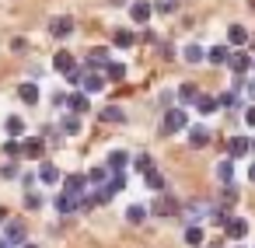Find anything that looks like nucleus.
<instances>
[{
	"mask_svg": "<svg viewBox=\"0 0 255 248\" xmlns=\"http://www.w3.org/2000/svg\"><path fill=\"white\" fill-rule=\"evenodd\" d=\"M182 129H189V116H185V109H168L164 119H161V133H182Z\"/></svg>",
	"mask_w": 255,
	"mask_h": 248,
	"instance_id": "obj_1",
	"label": "nucleus"
},
{
	"mask_svg": "<svg viewBox=\"0 0 255 248\" xmlns=\"http://www.w3.org/2000/svg\"><path fill=\"white\" fill-rule=\"evenodd\" d=\"M49 35H53V39H67V35H74V18H70V14L53 18V21H49Z\"/></svg>",
	"mask_w": 255,
	"mask_h": 248,
	"instance_id": "obj_2",
	"label": "nucleus"
},
{
	"mask_svg": "<svg viewBox=\"0 0 255 248\" xmlns=\"http://www.w3.org/2000/svg\"><path fill=\"white\" fill-rule=\"evenodd\" d=\"M150 213H157V217H171V213H178V199H175V196H157V199L150 203Z\"/></svg>",
	"mask_w": 255,
	"mask_h": 248,
	"instance_id": "obj_3",
	"label": "nucleus"
},
{
	"mask_svg": "<svg viewBox=\"0 0 255 248\" xmlns=\"http://www.w3.org/2000/svg\"><path fill=\"white\" fill-rule=\"evenodd\" d=\"M150 14H154V4H147V0H133V4H129V18L136 25H147Z\"/></svg>",
	"mask_w": 255,
	"mask_h": 248,
	"instance_id": "obj_4",
	"label": "nucleus"
},
{
	"mask_svg": "<svg viewBox=\"0 0 255 248\" xmlns=\"http://www.w3.org/2000/svg\"><path fill=\"white\" fill-rule=\"evenodd\" d=\"M53 203H56L60 213H77V210H81V196H74V192H67V189H63Z\"/></svg>",
	"mask_w": 255,
	"mask_h": 248,
	"instance_id": "obj_5",
	"label": "nucleus"
},
{
	"mask_svg": "<svg viewBox=\"0 0 255 248\" xmlns=\"http://www.w3.org/2000/svg\"><path fill=\"white\" fill-rule=\"evenodd\" d=\"M81 91H88V95L105 91V77H102L98 70H88V74H84V81H81Z\"/></svg>",
	"mask_w": 255,
	"mask_h": 248,
	"instance_id": "obj_6",
	"label": "nucleus"
},
{
	"mask_svg": "<svg viewBox=\"0 0 255 248\" xmlns=\"http://www.w3.org/2000/svg\"><path fill=\"white\" fill-rule=\"evenodd\" d=\"M21 143H25V157L42 161V154H46V136H28V140H21Z\"/></svg>",
	"mask_w": 255,
	"mask_h": 248,
	"instance_id": "obj_7",
	"label": "nucleus"
},
{
	"mask_svg": "<svg viewBox=\"0 0 255 248\" xmlns=\"http://www.w3.org/2000/svg\"><path fill=\"white\" fill-rule=\"evenodd\" d=\"M227 67L241 77V74H248V70H252V56H248V53H231V56H227Z\"/></svg>",
	"mask_w": 255,
	"mask_h": 248,
	"instance_id": "obj_8",
	"label": "nucleus"
},
{
	"mask_svg": "<svg viewBox=\"0 0 255 248\" xmlns=\"http://www.w3.org/2000/svg\"><path fill=\"white\" fill-rule=\"evenodd\" d=\"M25 238H28L25 224H21V220H7V241H11L14 248H21V245H25Z\"/></svg>",
	"mask_w": 255,
	"mask_h": 248,
	"instance_id": "obj_9",
	"label": "nucleus"
},
{
	"mask_svg": "<svg viewBox=\"0 0 255 248\" xmlns=\"http://www.w3.org/2000/svg\"><path fill=\"white\" fill-rule=\"evenodd\" d=\"M206 143H210V129H206V126H189V147L203 150Z\"/></svg>",
	"mask_w": 255,
	"mask_h": 248,
	"instance_id": "obj_10",
	"label": "nucleus"
},
{
	"mask_svg": "<svg viewBox=\"0 0 255 248\" xmlns=\"http://www.w3.org/2000/svg\"><path fill=\"white\" fill-rule=\"evenodd\" d=\"M248 150H252V140H245V136H231V143H227V157L238 161V157H245Z\"/></svg>",
	"mask_w": 255,
	"mask_h": 248,
	"instance_id": "obj_11",
	"label": "nucleus"
},
{
	"mask_svg": "<svg viewBox=\"0 0 255 248\" xmlns=\"http://www.w3.org/2000/svg\"><path fill=\"white\" fill-rule=\"evenodd\" d=\"M39 182H42V185H56V182H60V168H56L53 161H42V164H39Z\"/></svg>",
	"mask_w": 255,
	"mask_h": 248,
	"instance_id": "obj_12",
	"label": "nucleus"
},
{
	"mask_svg": "<svg viewBox=\"0 0 255 248\" xmlns=\"http://www.w3.org/2000/svg\"><path fill=\"white\" fill-rule=\"evenodd\" d=\"M84 67H88V70H102V67H109V49H91L88 60H84Z\"/></svg>",
	"mask_w": 255,
	"mask_h": 248,
	"instance_id": "obj_13",
	"label": "nucleus"
},
{
	"mask_svg": "<svg viewBox=\"0 0 255 248\" xmlns=\"http://www.w3.org/2000/svg\"><path fill=\"white\" fill-rule=\"evenodd\" d=\"M74 67H77V60H74V56H70L67 49H60V53L53 56V70H60V74H70Z\"/></svg>",
	"mask_w": 255,
	"mask_h": 248,
	"instance_id": "obj_14",
	"label": "nucleus"
},
{
	"mask_svg": "<svg viewBox=\"0 0 255 248\" xmlns=\"http://www.w3.org/2000/svg\"><path fill=\"white\" fill-rule=\"evenodd\" d=\"M67 105H70V112H77V116H84V112L91 109V102H88V91H74V95L67 98Z\"/></svg>",
	"mask_w": 255,
	"mask_h": 248,
	"instance_id": "obj_15",
	"label": "nucleus"
},
{
	"mask_svg": "<svg viewBox=\"0 0 255 248\" xmlns=\"http://www.w3.org/2000/svg\"><path fill=\"white\" fill-rule=\"evenodd\" d=\"M63 189L74 192V196H84V189H88V175H67V178H63Z\"/></svg>",
	"mask_w": 255,
	"mask_h": 248,
	"instance_id": "obj_16",
	"label": "nucleus"
},
{
	"mask_svg": "<svg viewBox=\"0 0 255 248\" xmlns=\"http://www.w3.org/2000/svg\"><path fill=\"white\" fill-rule=\"evenodd\" d=\"M224 231H227V234H231L234 241H241V238L248 234V220H241V217H231V220L224 224Z\"/></svg>",
	"mask_w": 255,
	"mask_h": 248,
	"instance_id": "obj_17",
	"label": "nucleus"
},
{
	"mask_svg": "<svg viewBox=\"0 0 255 248\" xmlns=\"http://www.w3.org/2000/svg\"><path fill=\"white\" fill-rule=\"evenodd\" d=\"M217 178H220L224 185H231V182H234V157H224V161L217 164Z\"/></svg>",
	"mask_w": 255,
	"mask_h": 248,
	"instance_id": "obj_18",
	"label": "nucleus"
},
{
	"mask_svg": "<svg viewBox=\"0 0 255 248\" xmlns=\"http://www.w3.org/2000/svg\"><path fill=\"white\" fill-rule=\"evenodd\" d=\"M227 42H231V46H245V42H248V28H245V25H231V28H227Z\"/></svg>",
	"mask_w": 255,
	"mask_h": 248,
	"instance_id": "obj_19",
	"label": "nucleus"
},
{
	"mask_svg": "<svg viewBox=\"0 0 255 248\" xmlns=\"http://www.w3.org/2000/svg\"><path fill=\"white\" fill-rule=\"evenodd\" d=\"M203 56H206V53H203L199 42H189V46L182 49V60H185V63H203Z\"/></svg>",
	"mask_w": 255,
	"mask_h": 248,
	"instance_id": "obj_20",
	"label": "nucleus"
},
{
	"mask_svg": "<svg viewBox=\"0 0 255 248\" xmlns=\"http://www.w3.org/2000/svg\"><path fill=\"white\" fill-rule=\"evenodd\" d=\"M196 109H199V116H213V112L220 109V102L210 98V95H199V98H196Z\"/></svg>",
	"mask_w": 255,
	"mask_h": 248,
	"instance_id": "obj_21",
	"label": "nucleus"
},
{
	"mask_svg": "<svg viewBox=\"0 0 255 248\" xmlns=\"http://www.w3.org/2000/svg\"><path fill=\"white\" fill-rule=\"evenodd\" d=\"M109 168H112V171H126V168H129V154H126V150H112V154H109Z\"/></svg>",
	"mask_w": 255,
	"mask_h": 248,
	"instance_id": "obj_22",
	"label": "nucleus"
},
{
	"mask_svg": "<svg viewBox=\"0 0 255 248\" xmlns=\"http://www.w3.org/2000/svg\"><path fill=\"white\" fill-rule=\"evenodd\" d=\"M123 77H126V63L109 60V67H105V81H123Z\"/></svg>",
	"mask_w": 255,
	"mask_h": 248,
	"instance_id": "obj_23",
	"label": "nucleus"
},
{
	"mask_svg": "<svg viewBox=\"0 0 255 248\" xmlns=\"http://www.w3.org/2000/svg\"><path fill=\"white\" fill-rule=\"evenodd\" d=\"M196 98H199V88H196V84H182V88H178V102L196 105Z\"/></svg>",
	"mask_w": 255,
	"mask_h": 248,
	"instance_id": "obj_24",
	"label": "nucleus"
},
{
	"mask_svg": "<svg viewBox=\"0 0 255 248\" xmlns=\"http://www.w3.org/2000/svg\"><path fill=\"white\" fill-rule=\"evenodd\" d=\"M98 119H102V123H123L126 116H123V109H119V105H109V109H102V112H98Z\"/></svg>",
	"mask_w": 255,
	"mask_h": 248,
	"instance_id": "obj_25",
	"label": "nucleus"
},
{
	"mask_svg": "<svg viewBox=\"0 0 255 248\" xmlns=\"http://www.w3.org/2000/svg\"><path fill=\"white\" fill-rule=\"evenodd\" d=\"M4 129H7V136H21V133H25V119H21V116H7Z\"/></svg>",
	"mask_w": 255,
	"mask_h": 248,
	"instance_id": "obj_26",
	"label": "nucleus"
},
{
	"mask_svg": "<svg viewBox=\"0 0 255 248\" xmlns=\"http://www.w3.org/2000/svg\"><path fill=\"white\" fill-rule=\"evenodd\" d=\"M143 178H147V189H154V192H164V175L161 171H143Z\"/></svg>",
	"mask_w": 255,
	"mask_h": 248,
	"instance_id": "obj_27",
	"label": "nucleus"
},
{
	"mask_svg": "<svg viewBox=\"0 0 255 248\" xmlns=\"http://www.w3.org/2000/svg\"><path fill=\"white\" fill-rule=\"evenodd\" d=\"M227 56H231V49H227V46H213V49L206 53V60H210V63H217V67H220V63H227Z\"/></svg>",
	"mask_w": 255,
	"mask_h": 248,
	"instance_id": "obj_28",
	"label": "nucleus"
},
{
	"mask_svg": "<svg viewBox=\"0 0 255 248\" xmlns=\"http://www.w3.org/2000/svg\"><path fill=\"white\" fill-rule=\"evenodd\" d=\"M4 154H7V157H25V143H21L18 136H11V140L4 143Z\"/></svg>",
	"mask_w": 255,
	"mask_h": 248,
	"instance_id": "obj_29",
	"label": "nucleus"
},
{
	"mask_svg": "<svg viewBox=\"0 0 255 248\" xmlns=\"http://www.w3.org/2000/svg\"><path fill=\"white\" fill-rule=\"evenodd\" d=\"M185 245H192V248L203 245V227H199V224H189V227H185Z\"/></svg>",
	"mask_w": 255,
	"mask_h": 248,
	"instance_id": "obj_30",
	"label": "nucleus"
},
{
	"mask_svg": "<svg viewBox=\"0 0 255 248\" xmlns=\"http://www.w3.org/2000/svg\"><path fill=\"white\" fill-rule=\"evenodd\" d=\"M112 42H116V46H119V49H129V46H133V42H136V35H133V32H123V28H119V32H116V35H112Z\"/></svg>",
	"mask_w": 255,
	"mask_h": 248,
	"instance_id": "obj_31",
	"label": "nucleus"
},
{
	"mask_svg": "<svg viewBox=\"0 0 255 248\" xmlns=\"http://www.w3.org/2000/svg\"><path fill=\"white\" fill-rule=\"evenodd\" d=\"M21 102L25 105H39V88L35 84H21Z\"/></svg>",
	"mask_w": 255,
	"mask_h": 248,
	"instance_id": "obj_32",
	"label": "nucleus"
},
{
	"mask_svg": "<svg viewBox=\"0 0 255 248\" xmlns=\"http://www.w3.org/2000/svg\"><path fill=\"white\" fill-rule=\"evenodd\" d=\"M217 102H220L224 109H241V95H238V91H224Z\"/></svg>",
	"mask_w": 255,
	"mask_h": 248,
	"instance_id": "obj_33",
	"label": "nucleus"
},
{
	"mask_svg": "<svg viewBox=\"0 0 255 248\" xmlns=\"http://www.w3.org/2000/svg\"><path fill=\"white\" fill-rule=\"evenodd\" d=\"M60 129H63V133H67V136H74V133H81V116H77V112H74V116H67V119H63V126H60Z\"/></svg>",
	"mask_w": 255,
	"mask_h": 248,
	"instance_id": "obj_34",
	"label": "nucleus"
},
{
	"mask_svg": "<svg viewBox=\"0 0 255 248\" xmlns=\"http://www.w3.org/2000/svg\"><path fill=\"white\" fill-rule=\"evenodd\" d=\"M109 178H112V168H91V175H88L91 185H102V182H109Z\"/></svg>",
	"mask_w": 255,
	"mask_h": 248,
	"instance_id": "obj_35",
	"label": "nucleus"
},
{
	"mask_svg": "<svg viewBox=\"0 0 255 248\" xmlns=\"http://www.w3.org/2000/svg\"><path fill=\"white\" fill-rule=\"evenodd\" d=\"M154 11H161V14H175V11H178V0H154Z\"/></svg>",
	"mask_w": 255,
	"mask_h": 248,
	"instance_id": "obj_36",
	"label": "nucleus"
},
{
	"mask_svg": "<svg viewBox=\"0 0 255 248\" xmlns=\"http://www.w3.org/2000/svg\"><path fill=\"white\" fill-rule=\"evenodd\" d=\"M133 168H136V171H150V168H154L150 154H136V157H133Z\"/></svg>",
	"mask_w": 255,
	"mask_h": 248,
	"instance_id": "obj_37",
	"label": "nucleus"
},
{
	"mask_svg": "<svg viewBox=\"0 0 255 248\" xmlns=\"http://www.w3.org/2000/svg\"><path fill=\"white\" fill-rule=\"evenodd\" d=\"M143 217H147L143 206H129V210H126V220H129V224H143Z\"/></svg>",
	"mask_w": 255,
	"mask_h": 248,
	"instance_id": "obj_38",
	"label": "nucleus"
},
{
	"mask_svg": "<svg viewBox=\"0 0 255 248\" xmlns=\"http://www.w3.org/2000/svg\"><path fill=\"white\" fill-rule=\"evenodd\" d=\"M25 206H28V210H39V206H42V199H39L35 192H28V196H25Z\"/></svg>",
	"mask_w": 255,
	"mask_h": 248,
	"instance_id": "obj_39",
	"label": "nucleus"
},
{
	"mask_svg": "<svg viewBox=\"0 0 255 248\" xmlns=\"http://www.w3.org/2000/svg\"><path fill=\"white\" fill-rule=\"evenodd\" d=\"M0 175H4V178H14V175H18V164H4V168H0Z\"/></svg>",
	"mask_w": 255,
	"mask_h": 248,
	"instance_id": "obj_40",
	"label": "nucleus"
},
{
	"mask_svg": "<svg viewBox=\"0 0 255 248\" xmlns=\"http://www.w3.org/2000/svg\"><path fill=\"white\" fill-rule=\"evenodd\" d=\"M245 123H248V126H255V105H252V109L245 112Z\"/></svg>",
	"mask_w": 255,
	"mask_h": 248,
	"instance_id": "obj_41",
	"label": "nucleus"
},
{
	"mask_svg": "<svg viewBox=\"0 0 255 248\" xmlns=\"http://www.w3.org/2000/svg\"><path fill=\"white\" fill-rule=\"evenodd\" d=\"M248 182H255V164H252V168H248Z\"/></svg>",
	"mask_w": 255,
	"mask_h": 248,
	"instance_id": "obj_42",
	"label": "nucleus"
},
{
	"mask_svg": "<svg viewBox=\"0 0 255 248\" xmlns=\"http://www.w3.org/2000/svg\"><path fill=\"white\" fill-rule=\"evenodd\" d=\"M0 248H14V245H11V241H4V238H0Z\"/></svg>",
	"mask_w": 255,
	"mask_h": 248,
	"instance_id": "obj_43",
	"label": "nucleus"
},
{
	"mask_svg": "<svg viewBox=\"0 0 255 248\" xmlns=\"http://www.w3.org/2000/svg\"><path fill=\"white\" fill-rule=\"evenodd\" d=\"M248 95H252V98H255V81H252V84H248Z\"/></svg>",
	"mask_w": 255,
	"mask_h": 248,
	"instance_id": "obj_44",
	"label": "nucleus"
},
{
	"mask_svg": "<svg viewBox=\"0 0 255 248\" xmlns=\"http://www.w3.org/2000/svg\"><path fill=\"white\" fill-rule=\"evenodd\" d=\"M25 248H39V245H25Z\"/></svg>",
	"mask_w": 255,
	"mask_h": 248,
	"instance_id": "obj_45",
	"label": "nucleus"
},
{
	"mask_svg": "<svg viewBox=\"0 0 255 248\" xmlns=\"http://www.w3.org/2000/svg\"><path fill=\"white\" fill-rule=\"evenodd\" d=\"M252 150H255V140H252Z\"/></svg>",
	"mask_w": 255,
	"mask_h": 248,
	"instance_id": "obj_46",
	"label": "nucleus"
},
{
	"mask_svg": "<svg viewBox=\"0 0 255 248\" xmlns=\"http://www.w3.org/2000/svg\"><path fill=\"white\" fill-rule=\"evenodd\" d=\"M252 70H255V60H252Z\"/></svg>",
	"mask_w": 255,
	"mask_h": 248,
	"instance_id": "obj_47",
	"label": "nucleus"
}]
</instances>
